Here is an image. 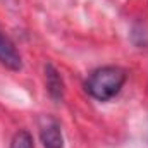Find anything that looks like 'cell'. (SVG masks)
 Here are the masks:
<instances>
[{"instance_id":"1","label":"cell","mask_w":148,"mask_h":148,"mask_svg":"<svg viewBox=\"0 0 148 148\" xmlns=\"http://www.w3.org/2000/svg\"><path fill=\"white\" fill-rule=\"evenodd\" d=\"M126 83V71L117 66H105L90 74L84 83V88L90 97L95 100L105 102L114 98Z\"/></svg>"},{"instance_id":"2","label":"cell","mask_w":148,"mask_h":148,"mask_svg":"<svg viewBox=\"0 0 148 148\" xmlns=\"http://www.w3.org/2000/svg\"><path fill=\"white\" fill-rule=\"evenodd\" d=\"M0 64L5 66L10 71H19L23 62H21V55L16 50L14 43L5 38L3 35H0Z\"/></svg>"},{"instance_id":"3","label":"cell","mask_w":148,"mask_h":148,"mask_svg":"<svg viewBox=\"0 0 148 148\" xmlns=\"http://www.w3.org/2000/svg\"><path fill=\"white\" fill-rule=\"evenodd\" d=\"M45 84H47L48 95H50L55 102H60V100L64 98L66 86H64L62 76L59 74V71H57L52 64H47V66H45Z\"/></svg>"},{"instance_id":"4","label":"cell","mask_w":148,"mask_h":148,"mask_svg":"<svg viewBox=\"0 0 148 148\" xmlns=\"http://www.w3.org/2000/svg\"><path fill=\"white\" fill-rule=\"evenodd\" d=\"M40 138L45 148H64V136L62 129L55 121H48L40 129Z\"/></svg>"},{"instance_id":"5","label":"cell","mask_w":148,"mask_h":148,"mask_svg":"<svg viewBox=\"0 0 148 148\" xmlns=\"http://www.w3.org/2000/svg\"><path fill=\"white\" fill-rule=\"evenodd\" d=\"M10 148H35L33 147V138L28 131L21 129L14 134L12 141H10Z\"/></svg>"}]
</instances>
